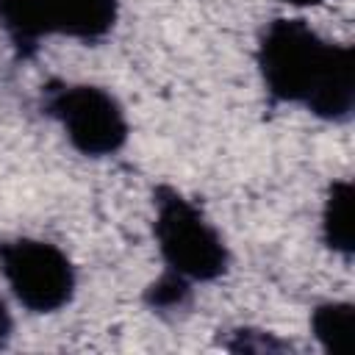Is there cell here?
Masks as SVG:
<instances>
[{
  "mask_svg": "<svg viewBox=\"0 0 355 355\" xmlns=\"http://www.w3.org/2000/svg\"><path fill=\"white\" fill-rule=\"evenodd\" d=\"M189 300H191V283L166 269L144 288V302L158 313L183 311L189 305Z\"/></svg>",
  "mask_w": 355,
  "mask_h": 355,
  "instance_id": "cell-8",
  "label": "cell"
},
{
  "mask_svg": "<svg viewBox=\"0 0 355 355\" xmlns=\"http://www.w3.org/2000/svg\"><path fill=\"white\" fill-rule=\"evenodd\" d=\"M283 3H288L294 8H313V6H322L324 0H283Z\"/></svg>",
  "mask_w": 355,
  "mask_h": 355,
  "instance_id": "cell-10",
  "label": "cell"
},
{
  "mask_svg": "<svg viewBox=\"0 0 355 355\" xmlns=\"http://www.w3.org/2000/svg\"><path fill=\"white\" fill-rule=\"evenodd\" d=\"M122 0H0V31L28 58L44 39L103 42L119 22Z\"/></svg>",
  "mask_w": 355,
  "mask_h": 355,
  "instance_id": "cell-4",
  "label": "cell"
},
{
  "mask_svg": "<svg viewBox=\"0 0 355 355\" xmlns=\"http://www.w3.org/2000/svg\"><path fill=\"white\" fill-rule=\"evenodd\" d=\"M352 202H355V189L349 178L330 180L322 197V211H319V236L322 244L349 261L355 252V222H352Z\"/></svg>",
  "mask_w": 355,
  "mask_h": 355,
  "instance_id": "cell-6",
  "label": "cell"
},
{
  "mask_svg": "<svg viewBox=\"0 0 355 355\" xmlns=\"http://www.w3.org/2000/svg\"><path fill=\"white\" fill-rule=\"evenodd\" d=\"M42 111L83 158H114L130 139L125 105L114 92L97 83L50 80L42 86Z\"/></svg>",
  "mask_w": 355,
  "mask_h": 355,
  "instance_id": "cell-3",
  "label": "cell"
},
{
  "mask_svg": "<svg viewBox=\"0 0 355 355\" xmlns=\"http://www.w3.org/2000/svg\"><path fill=\"white\" fill-rule=\"evenodd\" d=\"M0 277L11 297L31 313L47 316L67 308L78 291L72 258L53 241L14 236L0 241Z\"/></svg>",
  "mask_w": 355,
  "mask_h": 355,
  "instance_id": "cell-5",
  "label": "cell"
},
{
  "mask_svg": "<svg viewBox=\"0 0 355 355\" xmlns=\"http://www.w3.org/2000/svg\"><path fill=\"white\" fill-rule=\"evenodd\" d=\"M255 67L272 103L300 105L316 119L341 125L355 111V50L322 39L300 17L263 25Z\"/></svg>",
  "mask_w": 355,
  "mask_h": 355,
  "instance_id": "cell-1",
  "label": "cell"
},
{
  "mask_svg": "<svg viewBox=\"0 0 355 355\" xmlns=\"http://www.w3.org/2000/svg\"><path fill=\"white\" fill-rule=\"evenodd\" d=\"M153 239L166 272L194 283H214L230 266L219 227L180 189L161 183L153 191Z\"/></svg>",
  "mask_w": 355,
  "mask_h": 355,
  "instance_id": "cell-2",
  "label": "cell"
},
{
  "mask_svg": "<svg viewBox=\"0 0 355 355\" xmlns=\"http://www.w3.org/2000/svg\"><path fill=\"white\" fill-rule=\"evenodd\" d=\"M311 336L327 355H349L355 347V305L324 300L311 311Z\"/></svg>",
  "mask_w": 355,
  "mask_h": 355,
  "instance_id": "cell-7",
  "label": "cell"
},
{
  "mask_svg": "<svg viewBox=\"0 0 355 355\" xmlns=\"http://www.w3.org/2000/svg\"><path fill=\"white\" fill-rule=\"evenodd\" d=\"M11 333H14V316H11L8 305H6V300L0 297V349L11 341Z\"/></svg>",
  "mask_w": 355,
  "mask_h": 355,
  "instance_id": "cell-9",
  "label": "cell"
}]
</instances>
